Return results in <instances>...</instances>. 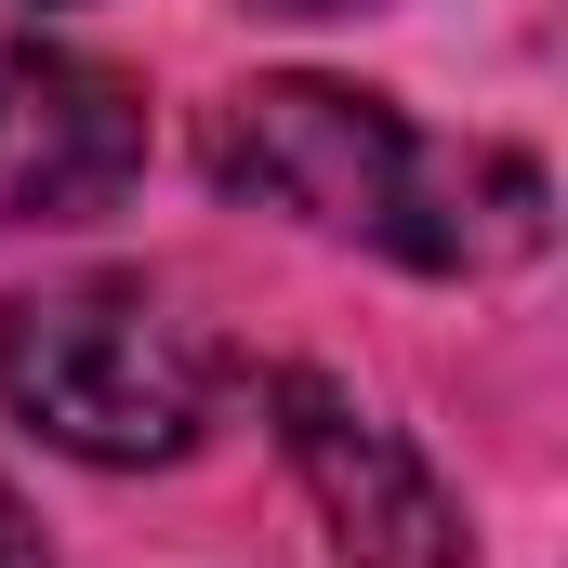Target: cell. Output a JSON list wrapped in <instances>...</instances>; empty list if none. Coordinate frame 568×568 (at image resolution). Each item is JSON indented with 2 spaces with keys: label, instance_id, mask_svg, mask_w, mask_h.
<instances>
[{
  "label": "cell",
  "instance_id": "1",
  "mask_svg": "<svg viewBox=\"0 0 568 568\" xmlns=\"http://www.w3.org/2000/svg\"><path fill=\"white\" fill-rule=\"evenodd\" d=\"M212 172L317 239H371L424 278H503L556 239V185L516 145H436L357 80H239L212 106Z\"/></svg>",
  "mask_w": 568,
  "mask_h": 568
},
{
  "label": "cell",
  "instance_id": "2",
  "mask_svg": "<svg viewBox=\"0 0 568 568\" xmlns=\"http://www.w3.org/2000/svg\"><path fill=\"white\" fill-rule=\"evenodd\" d=\"M0 397L67 463H185L212 436L225 357L159 278H40L0 304Z\"/></svg>",
  "mask_w": 568,
  "mask_h": 568
},
{
  "label": "cell",
  "instance_id": "3",
  "mask_svg": "<svg viewBox=\"0 0 568 568\" xmlns=\"http://www.w3.org/2000/svg\"><path fill=\"white\" fill-rule=\"evenodd\" d=\"M265 397H278V449H291V476H304V503H317L344 568H463V503L436 489V463L357 384L278 371Z\"/></svg>",
  "mask_w": 568,
  "mask_h": 568
},
{
  "label": "cell",
  "instance_id": "4",
  "mask_svg": "<svg viewBox=\"0 0 568 568\" xmlns=\"http://www.w3.org/2000/svg\"><path fill=\"white\" fill-rule=\"evenodd\" d=\"M133 172L145 93L40 27H0V225H93Z\"/></svg>",
  "mask_w": 568,
  "mask_h": 568
},
{
  "label": "cell",
  "instance_id": "5",
  "mask_svg": "<svg viewBox=\"0 0 568 568\" xmlns=\"http://www.w3.org/2000/svg\"><path fill=\"white\" fill-rule=\"evenodd\" d=\"M0 568H53V542H40V516L0 489Z\"/></svg>",
  "mask_w": 568,
  "mask_h": 568
},
{
  "label": "cell",
  "instance_id": "6",
  "mask_svg": "<svg viewBox=\"0 0 568 568\" xmlns=\"http://www.w3.org/2000/svg\"><path fill=\"white\" fill-rule=\"evenodd\" d=\"M252 13H384V0H252Z\"/></svg>",
  "mask_w": 568,
  "mask_h": 568
}]
</instances>
